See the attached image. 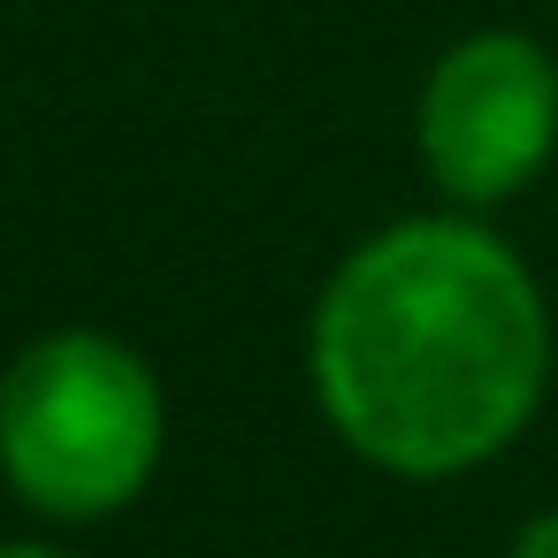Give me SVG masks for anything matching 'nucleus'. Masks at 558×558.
<instances>
[{
    "label": "nucleus",
    "mask_w": 558,
    "mask_h": 558,
    "mask_svg": "<svg viewBox=\"0 0 558 558\" xmlns=\"http://www.w3.org/2000/svg\"><path fill=\"white\" fill-rule=\"evenodd\" d=\"M306 375L329 428L367 466L451 482L535 421L550 383V306L489 222L405 215L329 268Z\"/></svg>",
    "instance_id": "obj_1"
},
{
    "label": "nucleus",
    "mask_w": 558,
    "mask_h": 558,
    "mask_svg": "<svg viewBox=\"0 0 558 558\" xmlns=\"http://www.w3.org/2000/svg\"><path fill=\"white\" fill-rule=\"evenodd\" d=\"M169 444L161 375L108 329H47L0 375V474L47 520L123 512Z\"/></svg>",
    "instance_id": "obj_2"
},
{
    "label": "nucleus",
    "mask_w": 558,
    "mask_h": 558,
    "mask_svg": "<svg viewBox=\"0 0 558 558\" xmlns=\"http://www.w3.org/2000/svg\"><path fill=\"white\" fill-rule=\"evenodd\" d=\"M413 154L428 184L459 207L482 215L543 177L558 154V62L535 32L482 24L451 39L413 100Z\"/></svg>",
    "instance_id": "obj_3"
},
{
    "label": "nucleus",
    "mask_w": 558,
    "mask_h": 558,
    "mask_svg": "<svg viewBox=\"0 0 558 558\" xmlns=\"http://www.w3.org/2000/svg\"><path fill=\"white\" fill-rule=\"evenodd\" d=\"M505 558H558V512H535L520 535H512V550Z\"/></svg>",
    "instance_id": "obj_4"
},
{
    "label": "nucleus",
    "mask_w": 558,
    "mask_h": 558,
    "mask_svg": "<svg viewBox=\"0 0 558 558\" xmlns=\"http://www.w3.org/2000/svg\"><path fill=\"white\" fill-rule=\"evenodd\" d=\"M0 558H70V550H54V543H0Z\"/></svg>",
    "instance_id": "obj_5"
}]
</instances>
